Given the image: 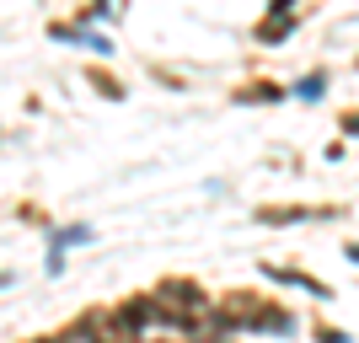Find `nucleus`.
<instances>
[{
  "instance_id": "1",
  "label": "nucleus",
  "mask_w": 359,
  "mask_h": 343,
  "mask_svg": "<svg viewBox=\"0 0 359 343\" xmlns=\"http://www.w3.org/2000/svg\"><path fill=\"white\" fill-rule=\"evenodd\" d=\"M348 257H354V263H359V247H348Z\"/></svg>"
}]
</instances>
